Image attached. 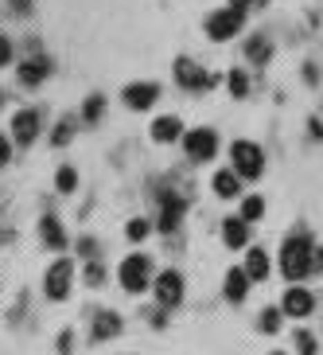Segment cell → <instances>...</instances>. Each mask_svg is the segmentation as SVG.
Masks as SVG:
<instances>
[{
  "label": "cell",
  "instance_id": "2",
  "mask_svg": "<svg viewBox=\"0 0 323 355\" xmlns=\"http://www.w3.org/2000/svg\"><path fill=\"white\" fill-rule=\"evenodd\" d=\"M230 160H234V172H238L241 180H257L261 172H265V153H261V145H253V141H234V145H230Z\"/></svg>",
  "mask_w": 323,
  "mask_h": 355
},
{
  "label": "cell",
  "instance_id": "20",
  "mask_svg": "<svg viewBox=\"0 0 323 355\" xmlns=\"http://www.w3.org/2000/svg\"><path fill=\"white\" fill-rule=\"evenodd\" d=\"M246 55H250V63L265 67L273 59V43L265 40V35H250V40H246Z\"/></svg>",
  "mask_w": 323,
  "mask_h": 355
},
{
  "label": "cell",
  "instance_id": "19",
  "mask_svg": "<svg viewBox=\"0 0 323 355\" xmlns=\"http://www.w3.org/2000/svg\"><path fill=\"white\" fill-rule=\"evenodd\" d=\"M238 184H241V176L234 172V168H222V172H214V196L234 199V196H238Z\"/></svg>",
  "mask_w": 323,
  "mask_h": 355
},
{
  "label": "cell",
  "instance_id": "12",
  "mask_svg": "<svg viewBox=\"0 0 323 355\" xmlns=\"http://www.w3.org/2000/svg\"><path fill=\"white\" fill-rule=\"evenodd\" d=\"M183 211H187L183 196H172V191H164V196H160V230H164V234H172V230L183 223Z\"/></svg>",
  "mask_w": 323,
  "mask_h": 355
},
{
  "label": "cell",
  "instance_id": "29",
  "mask_svg": "<svg viewBox=\"0 0 323 355\" xmlns=\"http://www.w3.org/2000/svg\"><path fill=\"white\" fill-rule=\"evenodd\" d=\"M71 133H74V117H66V121H59V125H55L51 145H66V141H71Z\"/></svg>",
  "mask_w": 323,
  "mask_h": 355
},
{
  "label": "cell",
  "instance_id": "35",
  "mask_svg": "<svg viewBox=\"0 0 323 355\" xmlns=\"http://www.w3.org/2000/svg\"><path fill=\"white\" fill-rule=\"evenodd\" d=\"M250 4H253V0H230V8H238V12H246Z\"/></svg>",
  "mask_w": 323,
  "mask_h": 355
},
{
  "label": "cell",
  "instance_id": "7",
  "mask_svg": "<svg viewBox=\"0 0 323 355\" xmlns=\"http://www.w3.org/2000/svg\"><path fill=\"white\" fill-rule=\"evenodd\" d=\"M183 148H187L191 160H214V153H219V133L214 129H191V133H183Z\"/></svg>",
  "mask_w": 323,
  "mask_h": 355
},
{
  "label": "cell",
  "instance_id": "34",
  "mask_svg": "<svg viewBox=\"0 0 323 355\" xmlns=\"http://www.w3.org/2000/svg\"><path fill=\"white\" fill-rule=\"evenodd\" d=\"M71 347H74V336H71V332H63V336H59V352L66 355V352H71Z\"/></svg>",
  "mask_w": 323,
  "mask_h": 355
},
{
  "label": "cell",
  "instance_id": "28",
  "mask_svg": "<svg viewBox=\"0 0 323 355\" xmlns=\"http://www.w3.org/2000/svg\"><path fill=\"white\" fill-rule=\"evenodd\" d=\"M296 352H300V355H315V352H320L315 336H312V332H304V328H300V332H296Z\"/></svg>",
  "mask_w": 323,
  "mask_h": 355
},
{
  "label": "cell",
  "instance_id": "14",
  "mask_svg": "<svg viewBox=\"0 0 323 355\" xmlns=\"http://www.w3.org/2000/svg\"><path fill=\"white\" fill-rule=\"evenodd\" d=\"M222 293H226V301H234V304H241L246 301V293H250V273L241 270H230L226 273V282H222Z\"/></svg>",
  "mask_w": 323,
  "mask_h": 355
},
{
  "label": "cell",
  "instance_id": "23",
  "mask_svg": "<svg viewBox=\"0 0 323 355\" xmlns=\"http://www.w3.org/2000/svg\"><path fill=\"white\" fill-rule=\"evenodd\" d=\"M55 188L63 191V196H71V191L78 188V172H74L71 164H63L59 172H55Z\"/></svg>",
  "mask_w": 323,
  "mask_h": 355
},
{
  "label": "cell",
  "instance_id": "24",
  "mask_svg": "<svg viewBox=\"0 0 323 355\" xmlns=\"http://www.w3.org/2000/svg\"><path fill=\"white\" fill-rule=\"evenodd\" d=\"M261 215H265V199H261V196H246V199H241V219H246V223H257Z\"/></svg>",
  "mask_w": 323,
  "mask_h": 355
},
{
  "label": "cell",
  "instance_id": "27",
  "mask_svg": "<svg viewBox=\"0 0 323 355\" xmlns=\"http://www.w3.org/2000/svg\"><path fill=\"white\" fill-rule=\"evenodd\" d=\"M148 230H152V223H148V219H129L125 239H129V242H145V239H148Z\"/></svg>",
  "mask_w": 323,
  "mask_h": 355
},
{
  "label": "cell",
  "instance_id": "17",
  "mask_svg": "<svg viewBox=\"0 0 323 355\" xmlns=\"http://www.w3.org/2000/svg\"><path fill=\"white\" fill-rule=\"evenodd\" d=\"M39 234H43L47 246H55V250H63L66 246V230H63V223L55 219V215H43L39 219Z\"/></svg>",
  "mask_w": 323,
  "mask_h": 355
},
{
  "label": "cell",
  "instance_id": "32",
  "mask_svg": "<svg viewBox=\"0 0 323 355\" xmlns=\"http://www.w3.org/2000/svg\"><path fill=\"white\" fill-rule=\"evenodd\" d=\"M78 254H82L86 261H94V254H98V246H94V239H82L78 242Z\"/></svg>",
  "mask_w": 323,
  "mask_h": 355
},
{
  "label": "cell",
  "instance_id": "5",
  "mask_svg": "<svg viewBox=\"0 0 323 355\" xmlns=\"http://www.w3.org/2000/svg\"><path fill=\"white\" fill-rule=\"evenodd\" d=\"M241 24H246V12L219 8V12H210V16H207V35L214 43H226V40H234V35L241 32Z\"/></svg>",
  "mask_w": 323,
  "mask_h": 355
},
{
  "label": "cell",
  "instance_id": "25",
  "mask_svg": "<svg viewBox=\"0 0 323 355\" xmlns=\"http://www.w3.org/2000/svg\"><path fill=\"white\" fill-rule=\"evenodd\" d=\"M226 83H230V94H234V98H246V94H250V74H246V71H230Z\"/></svg>",
  "mask_w": 323,
  "mask_h": 355
},
{
  "label": "cell",
  "instance_id": "4",
  "mask_svg": "<svg viewBox=\"0 0 323 355\" xmlns=\"http://www.w3.org/2000/svg\"><path fill=\"white\" fill-rule=\"evenodd\" d=\"M121 285H125L129 293H145V285L152 282V258L148 254H129L125 261H121Z\"/></svg>",
  "mask_w": 323,
  "mask_h": 355
},
{
  "label": "cell",
  "instance_id": "6",
  "mask_svg": "<svg viewBox=\"0 0 323 355\" xmlns=\"http://www.w3.org/2000/svg\"><path fill=\"white\" fill-rule=\"evenodd\" d=\"M71 282H74V266L66 258H59L51 270H47V277H43L47 301H66V297H71Z\"/></svg>",
  "mask_w": 323,
  "mask_h": 355
},
{
  "label": "cell",
  "instance_id": "3",
  "mask_svg": "<svg viewBox=\"0 0 323 355\" xmlns=\"http://www.w3.org/2000/svg\"><path fill=\"white\" fill-rule=\"evenodd\" d=\"M172 71H176V83L183 86V90H191V94H199V90H210V86H214V74L203 71V67H199L195 59H187V55H179L176 63H172Z\"/></svg>",
  "mask_w": 323,
  "mask_h": 355
},
{
  "label": "cell",
  "instance_id": "15",
  "mask_svg": "<svg viewBox=\"0 0 323 355\" xmlns=\"http://www.w3.org/2000/svg\"><path fill=\"white\" fill-rule=\"evenodd\" d=\"M222 242H226L230 250H238V246H246V242H250V223L241 219V215L226 219V223H222Z\"/></svg>",
  "mask_w": 323,
  "mask_h": 355
},
{
  "label": "cell",
  "instance_id": "1",
  "mask_svg": "<svg viewBox=\"0 0 323 355\" xmlns=\"http://www.w3.org/2000/svg\"><path fill=\"white\" fill-rule=\"evenodd\" d=\"M281 273L288 277L292 285L304 282L308 273H315V246L308 234H292V239H284L281 246Z\"/></svg>",
  "mask_w": 323,
  "mask_h": 355
},
{
  "label": "cell",
  "instance_id": "9",
  "mask_svg": "<svg viewBox=\"0 0 323 355\" xmlns=\"http://www.w3.org/2000/svg\"><path fill=\"white\" fill-rule=\"evenodd\" d=\"M39 137V114L35 110H20V114H12V141L20 148H28Z\"/></svg>",
  "mask_w": 323,
  "mask_h": 355
},
{
  "label": "cell",
  "instance_id": "11",
  "mask_svg": "<svg viewBox=\"0 0 323 355\" xmlns=\"http://www.w3.org/2000/svg\"><path fill=\"white\" fill-rule=\"evenodd\" d=\"M121 98H125L129 110H136V114H140V110H152V105H156L160 86H156V83H129Z\"/></svg>",
  "mask_w": 323,
  "mask_h": 355
},
{
  "label": "cell",
  "instance_id": "16",
  "mask_svg": "<svg viewBox=\"0 0 323 355\" xmlns=\"http://www.w3.org/2000/svg\"><path fill=\"white\" fill-rule=\"evenodd\" d=\"M179 137H183V121H179V117H156V121H152V141L172 145Z\"/></svg>",
  "mask_w": 323,
  "mask_h": 355
},
{
  "label": "cell",
  "instance_id": "26",
  "mask_svg": "<svg viewBox=\"0 0 323 355\" xmlns=\"http://www.w3.org/2000/svg\"><path fill=\"white\" fill-rule=\"evenodd\" d=\"M281 309H261V316H257V328H261V332H277V328H281Z\"/></svg>",
  "mask_w": 323,
  "mask_h": 355
},
{
  "label": "cell",
  "instance_id": "18",
  "mask_svg": "<svg viewBox=\"0 0 323 355\" xmlns=\"http://www.w3.org/2000/svg\"><path fill=\"white\" fill-rule=\"evenodd\" d=\"M241 270L250 273V282H265V277H269V254L253 246V250L246 254V266H241Z\"/></svg>",
  "mask_w": 323,
  "mask_h": 355
},
{
  "label": "cell",
  "instance_id": "36",
  "mask_svg": "<svg viewBox=\"0 0 323 355\" xmlns=\"http://www.w3.org/2000/svg\"><path fill=\"white\" fill-rule=\"evenodd\" d=\"M315 273H323V250H315Z\"/></svg>",
  "mask_w": 323,
  "mask_h": 355
},
{
  "label": "cell",
  "instance_id": "22",
  "mask_svg": "<svg viewBox=\"0 0 323 355\" xmlns=\"http://www.w3.org/2000/svg\"><path fill=\"white\" fill-rule=\"evenodd\" d=\"M102 114H105V98L102 94H90V98H86V105H82V121H86V125H98Z\"/></svg>",
  "mask_w": 323,
  "mask_h": 355
},
{
  "label": "cell",
  "instance_id": "10",
  "mask_svg": "<svg viewBox=\"0 0 323 355\" xmlns=\"http://www.w3.org/2000/svg\"><path fill=\"white\" fill-rule=\"evenodd\" d=\"M315 309V297L304 285H292L288 293H284V301H281V313L284 316H296V320H304V316H312Z\"/></svg>",
  "mask_w": 323,
  "mask_h": 355
},
{
  "label": "cell",
  "instance_id": "21",
  "mask_svg": "<svg viewBox=\"0 0 323 355\" xmlns=\"http://www.w3.org/2000/svg\"><path fill=\"white\" fill-rule=\"evenodd\" d=\"M121 332V316L117 313H98L94 316V340H113Z\"/></svg>",
  "mask_w": 323,
  "mask_h": 355
},
{
  "label": "cell",
  "instance_id": "13",
  "mask_svg": "<svg viewBox=\"0 0 323 355\" xmlns=\"http://www.w3.org/2000/svg\"><path fill=\"white\" fill-rule=\"evenodd\" d=\"M55 63L47 55H32V59H24L20 63V86H39L43 78H51Z\"/></svg>",
  "mask_w": 323,
  "mask_h": 355
},
{
  "label": "cell",
  "instance_id": "30",
  "mask_svg": "<svg viewBox=\"0 0 323 355\" xmlns=\"http://www.w3.org/2000/svg\"><path fill=\"white\" fill-rule=\"evenodd\" d=\"M86 282H90V285H102V282H105L102 261H86Z\"/></svg>",
  "mask_w": 323,
  "mask_h": 355
},
{
  "label": "cell",
  "instance_id": "37",
  "mask_svg": "<svg viewBox=\"0 0 323 355\" xmlns=\"http://www.w3.org/2000/svg\"><path fill=\"white\" fill-rule=\"evenodd\" d=\"M273 355H284V352H273Z\"/></svg>",
  "mask_w": 323,
  "mask_h": 355
},
{
  "label": "cell",
  "instance_id": "33",
  "mask_svg": "<svg viewBox=\"0 0 323 355\" xmlns=\"http://www.w3.org/2000/svg\"><path fill=\"white\" fill-rule=\"evenodd\" d=\"M8 160H12V141H8L4 133H0V168L8 164Z\"/></svg>",
  "mask_w": 323,
  "mask_h": 355
},
{
  "label": "cell",
  "instance_id": "31",
  "mask_svg": "<svg viewBox=\"0 0 323 355\" xmlns=\"http://www.w3.org/2000/svg\"><path fill=\"white\" fill-rule=\"evenodd\" d=\"M8 63H12V40L0 35V67H8Z\"/></svg>",
  "mask_w": 323,
  "mask_h": 355
},
{
  "label": "cell",
  "instance_id": "8",
  "mask_svg": "<svg viewBox=\"0 0 323 355\" xmlns=\"http://www.w3.org/2000/svg\"><path fill=\"white\" fill-rule=\"evenodd\" d=\"M156 301L160 309H176L179 301H183V273L176 270H164L156 277Z\"/></svg>",
  "mask_w": 323,
  "mask_h": 355
}]
</instances>
